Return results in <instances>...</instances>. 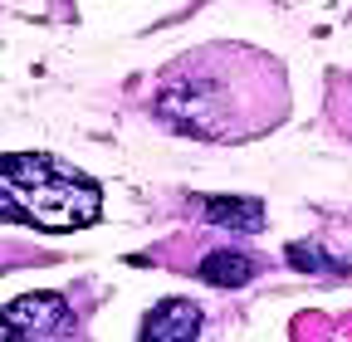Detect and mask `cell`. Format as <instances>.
I'll use <instances>...</instances> for the list:
<instances>
[{
	"mask_svg": "<svg viewBox=\"0 0 352 342\" xmlns=\"http://www.w3.org/2000/svg\"><path fill=\"white\" fill-rule=\"evenodd\" d=\"M152 113L196 142H250L289 113V83L279 59L250 45L191 49L157 78Z\"/></svg>",
	"mask_w": 352,
	"mask_h": 342,
	"instance_id": "obj_1",
	"label": "cell"
},
{
	"mask_svg": "<svg viewBox=\"0 0 352 342\" xmlns=\"http://www.w3.org/2000/svg\"><path fill=\"white\" fill-rule=\"evenodd\" d=\"M0 171H6L15 216L39 225V230H83L103 210L98 181L83 176L78 166L59 161V157L15 152V157H0Z\"/></svg>",
	"mask_w": 352,
	"mask_h": 342,
	"instance_id": "obj_2",
	"label": "cell"
},
{
	"mask_svg": "<svg viewBox=\"0 0 352 342\" xmlns=\"http://www.w3.org/2000/svg\"><path fill=\"white\" fill-rule=\"evenodd\" d=\"M0 313H6V323L20 332V342L25 337L44 342V337L74 332V313H69V304H64L59 293H25V298H15V304L0 308Z\"/></svg>",
	"mask_w": 352,
	"mask_h": 342,
	"instance_id": "obj_3",
	"label": "cell"
},
{
	"mask_svg": "<svg viewBox=\"0 0 352 342\" xmlns=\"http://www.w3.org/2000/svg\"><path fill=\"white\" fill-rule=\"evenodd\" d=\"M201 332V304L196 298H162L142 318L138 342H196Z\"/></svg>",
	"mask_w": 352,
	"mask_h": 342,
	"instance_id": "obj_4",
	"label": "cell"
},
{
	"mask_svg": "<svg viewBox=\"0 0 352 342\" xmlns=\"http://www.w3.org/2000/svg\"><path fill=\"white\" fill-rule=\"evenodd\" d=\"M201 210L210 225H226V230H264V205L250 196H206Z\"/></svg>",
	"mask_w": 352,
	"mask_h": 342,
	"instance_id": "obj_5",
	"label": "cell"
},
{
	"mask_svg": "<svg viewBox=\"0 0 352 342\" xmlns=\"http://www.w3.org/2000/svg\"><path fill=\"white\" fill-rule=\"evenodd\" d=\"M201 279L215 284V288H240L254 279V260L245 249H210L201 260Z\"/></svg>",
	"mask_w": 352,
	"mask_h": 342,
	"instance_id": "obj_6",
	"label": "cell"
},
{
	"mask_svg": "<svg viewBox=\"0 0 352 342\" xmlns=\"http://www.w3.org/2000/svg\"><path fill=\"white\" fill-rule=\"evenodd\" d=\"M333 117H338V127H342L347 142H352V73L342 78V89L333 93Z\"/></svg>",
	"mask_w": 352,
	"mask_h": 342,
	"instance_id": "obj_7",
	"label": "cell"
},
{
	"mask_svg": "<svg viewBox=\"0 0 352 342\" xmlns=\"http://www.w3.org/2000/svg\"><path fill=\"white\" fill-rule=\"evenodd\" d=\"M0 220H20L15 216V201H10V186H6V171H0Z\"/></svg>",
	"mask_w": 352,
	"mask_h": 342,
	"instance_id": "obj_8",
	"label": "cell"
},
{
	"mask_svg": "<svg viewBox=\"0 0 352 342\" xmlns=\"http://www.w3.org/2000/svg\"><path fill=\"white\" fill-rule=\"evenodd\" d=\"M0 342H20V332H15V328L6 323V313H0Z\"/></svg>",
	"mask_w": 352,
	"mask_h": 342,
	"instance_id": "obj_9",
	"label": "cell"
}]
</instances>
